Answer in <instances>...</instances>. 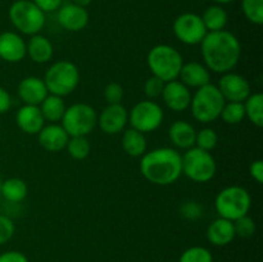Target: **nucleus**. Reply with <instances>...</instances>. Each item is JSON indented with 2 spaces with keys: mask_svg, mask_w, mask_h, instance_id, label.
Returning a JSON list of instances; mask_svg holds the SVG:
<instances>
[{
  "mask_svg": "<svg viewBox=\"0 0 263 262\" xmlns=\"http://www.w3.org/2000/svg\"><path fill=\"white\" fill-rule=\"evenodd\" d=\"M66 149L72 158L76 161H82L90 154L91 145L86 136H71L68 139Z\"/></svg>",
  "mask_w": 263,
  "mask_h": 262,
  "instance_id": "obj_29",
  "label": "nucleus"
},
{
  "mask_svg": "<svg viewBox=\"0 0 263 262\" xmlns=\"http://www.w3.org/2000/svg\"><path fill=\"white\" fill-rule=\"evenodd\" d=\"M180 81L187 87H199L211 84V71L200 62H187L182 64L179 74Z\"/></svg>",
  "mask_w": 263,
  "mask_h": 262,
  "instance_id": "obj_20",
  "label": "nucleus"
},
{
  "mask_svg": "<svg viewBox=\"0 0 263 262\" xmlns=\"http://www.w3.org/2000/svg\"><path fill=\"white\" fill-rule=\"evenodd\" d=\"M139 167L143 177L149 182L167 186L176 182L182 175L181 153L170 146L153 149L141 156Z\"/></svg>",
  "mask_w": 263,
  "mask_h": 262,
  "instance_id": "obj_2",
  "label": "nucleus"
},
{
  "mask_svg": "<svg viewBox=\"0 0 263 262\" xmlns=\"http://www.w3.org/2000/svg\"><path fill=\"white\" fill-rule=\"evenodd\" d=\"M200 45L204 66L215 73L233 71L241 57V44L233 32L226 30L207 32Z\"/></svg>",
  "mask_w": 263,
  "mask_h": 262,
  "instance_id": "obj_1",
  "label": "nucleus"
},
{
  "mask_svg": "<svg viewBox=\"0 0 263 262\" xmlns=\"http://www.w3.org/2000/svg\"><path fill=\"white\" fill-rule=\"evenodd\" d=\"M195 135H197V130L194 126L184 120L175 121L168 128L170 140L177 149L186 151V149L193 148L195 145Z\"/></svg>",
  "mask_w": 263,
  "mask_h": 262,
  "instance_id": "obj_22",
  "label": "nucleus"
},
{
  "mask_svg": "<svg viewBox=\"0 0 263 262\" xmlns=\"http://www.w3.org/2000/svg\"><path fill=\"white\" fill-rule=\"evenodd\" d=\"M37 139L41 148H44L48 152H51V153H57V152L66 149L69 136L62 125L49 123V125L44 126L41 128L40 133L37 134Z\"/></svg>",
  "mask_w": 263,
  "mask_h": 262,
  "instance_id": "obj_19",
  "label": "nucleus"
},
{
  "mask_svg": "<svg viewBox=\"0 0 263 262\" xmlns=\"http://www.w3.org/2000/svg\"><path fill=\"white\" fill-rule=\"evenodd\" d=\"M218 143V135L213 128L204 127L202 130L197 131L195 135V145L197 148L203 149V151L211 152L216 148Z\"/></svg>",
  "mask_w": 263,
  "mask_h": 262,
  "instance_id": "obj_33",
  "label": "nucleus"
},
{
  "mask_svg": "<svg viewBox=\"0 0 263 262\" xmlns=\"http://www.w3.org/2000/svg\"><path fill=\"white\" fill-rule=\"evenodd\" d=\"M172 30L177 40L185 45H198L207 35L202 17L197 13L190 12L177 15L172 25Z\"/></svg>",
  "mask_w": 263,
  "mask_h": 262,
  "instance_id": "obj_11",
  "label": "nucleus"
},
{
  "mask_svg": "<svg viewBox=\"0 0 263 262\" xmlns=\"http://www.w3.org/2000/svg\"><path fill=\"white\" fill-rule=\"evenodd\" d=\"M15 233V225L7 215H0V246L5 244L13 238Z\"/></svg>",
  "mask_w": 263,
  "mask_h": 262,
  "instance_id": "obj_37",
  "label": "nucleus"
},
{
  "mask_svg": "<svg viewBox=\"0 0 263 262\" xmlns=\"http://www.w3.org/2000/svg\"><path fill=\"white\" fill-rule=\"evenodd\" d=\"M182 174L194 182H208L217 172V163L211 152L193 146L181 156Z\"/></svg>",
  "mask_w": 263,
  "mask_h": 262,
  "instance_id": "obj_7",
  "label": "nucleus"
},
{
  "mask_svg": "<svg viewBox=\"0 0 263 262\" xmlns=\"http://www.w3.org/2000/svg\"><path fill=\"white\" fill-rule=\"evenodd\" d=\"M15 122L20 130L27 135H37L41 128L45 126V120L39 105L23 104L17 110Z\"/></svg>",
  "mask_w": 263,
  "mask_h": 262,
  "instance_id": "obj_18",
  "label": "nucleus"
},
{
  "mask_svg": "<svg viewBox=\"0 0 263 262\" xmlns=\"http://www.w3.org/2000/svg\"><path fill=\"white\" fill-rule=\"evenodd\" d=\"M2 182H3L2 179H0V190H2Z\"/></svg>",
  "mask_w": 263,
  "mask_h": 262,
  "instance_id": "obj_45",
  "label": "nucleus"
},
{
  "mask_svg": "<svg viewBox=\"0 0 263 262\" xmlns=\"http://www.w3.org/2000/svg\"><path fill=\"white\" fill-rule=\"evenodd\" d=\"M128 122V110L122 103L108 104L98 116V125L107 135H117L125 130Z\"/></svg>",
  "mask_w": 263,
  "mask_h": 262,
  "instance_id": "obj_13",
  "label": "nucleus"
},
{
  "mask_svg": "<svg viewBox=\"0 0 263 262\" xmlns=\"http://www.w3.org/2000/svg\"><path fill=\"white\" fill-rule=\"evenodd\" d=\"M28 188L27 184L22 179L18 177H10L2 182V190L0 195L4 198L7 202L10 203H21L27 197Z\"/></svg>",
  "mask_w": 263,
  "mask_h": 262,
  "instance_id": "obj_27",
  "label": "nucleus"
},
{
  "mask_svg": "<svg viewBox=\"0 0 263 262\" xmlns=\"http://www.w3.org/2000/svg\"><path fill=\"white\" fill-rule=\"evenodd\" d=\"M9 20L18 32L32 36L45 26V13L32 0H15L9 8Z\"/></svg>",
  "mask_w": 263,
  "mask_h": 262,
  "instance_id": "obj_8",
  "label": "nucleus"
},
{
  "mask_svg": "<svg viewBox=\"0 0 263 262\" xmlns=\"http://www.w3.org/2000/svg\"><path fill=\"white\" fill-rule=\"evenodd\" d=\"M161 98L168 109L174 112H184L190 107L192 92L186 85H184L177 79L164 84Z\"/></svg>",
  "mask_w": 263,
  "mask_h": 262,
  "instance_id": "obj_15",
  "label": "nucleus"
},
{
  "mask_svg": "<svg viewBox=\"0 0 263 262\" xmlns=\"http://www.w3.org/2000/svg\"><path fill=\"white\" fill-rule=\"evenodd\" d=\"M61 125L68 136H87L98 125V113L87 103H74L64 110Z\"/></svg>",
  "mask_w": 263,
  "mask_h": 262,
  "instance_id": "obj_9",
  "label": "nucleus"
},
{
  "mask_svg": "<svg viewBox=\"0 0 263 262\" xmlns=\"http://www.w3.org/2000/svg\"><path fill=\"white\" fill-rule=\"evenodd\" d=\"M17 92L23 104L30 105H40L49 95L44 80L36 76H27L21 80L17 86Z\"/></svg>",
  "mask_w": 263,
  "mask_h": 262,
  "instance_id": "obj_17",
  "label": "nucleus"
},
{
  "mask_svg": "<svg viewBox=\"0 0 263 262\" xmlns=\"http://www.w3.org/2000/svg\"><path fill=\"white\" fill-rule=\"evenodd\" d=\"M241 10L249 22L258 26L263 23V0H241Z\"/></svg>",
  "mask_w": 263,
  "mask_h": 262,
  "instance_id": "obj_31",
  "label": "nucleus"
},
{
  "mask_svg": "<svg viewBox=\"0 0 263 262\" xmlns=\"http://www.w3.org/2000/svg\"><path fill=\"white\" fill-rule=\"evenodd\" d=\"M92 0H72V3H73V4H77V5H80V7H84V8H86L87 5H90V3H91Z\"/></svg>",
  "mask_w": 263,
  "mask_h": 262,
  "instance_id": "obj_43",
  "label": "nucleus"
},
{
  "mask_svg": "<svg viewBox=\"0 0 263 262\" xmlns=\"http://www.w3.org/2000/svg\"><path fill=\"white\" fill-rule=\"evenodd\" d=\"M57 12H58L57 13L58 23L69 32H79L89 25V13L86 8L80 7L73 3L62 4Z\"/></svg>",
  "mask_w": 263,
  "mask_h": 262,
  "instance_id": "obj_14",
  "label": "nucleus"
},
{
  "mask_svg": "<svg viewBox=\"0 0 263 262\" xmlns=\"http://www.w3.org/2000/svg\"><path fill=\"white\" fill-rule=\"evenodd\" d=\"M234 222V230H235V235L239 238L248 239L251 236L254 235L256 233V222L252 217H249L248 215L243 216V217L238 218V220L233 221Z\"/></svg>",
  "mask_w": 263,
  "mask_h": 262,
  "instance_id": "obj_34",
  "label": "nucleus"
},
{
  "mask_svg": "<svg viewBox=\"0 0 263 262\" xmlns=\"http://www.w3.org/2000/svg\"><path fill=\"white\" fill-rule=\"evenodd\" d=\"M179 262H213V256L210 249L194 246L182 252Z\"/></svg>",
  "mask_w": 263,
  "mask_h": 262,
  "instance_id": "obj_32",
  "label": "nucleus"
},
{
  "mask_svg": "<svg viewBox=\"0 0 263 262\" xmlns=\"http://www.w3.org/2000/svg\"><path fill=\"white\" fill-rule=\"evenodd\" d=\"M12 108V97L5 87L0 86V115L9 112Z\"/></svg>",
  "mask_w": 263,
  "mask_h": 262,
  "instance_id": "obj_41",
  "label": "nucleus"
},
{
  "mask_svg": "<svg viewBox=\"0 0 263 262\" xmlns=\"http://www.w3.org/2000/svg\"><path fill=\"white\" fill-rule=\"evenodd\" d=\"M249 174L251 176L256 180L258 184H262L263 182V162L261 159H257L253 163L249 166Z\"/></svg>",
  "mask_w": 263,
  "mask_h": 262,
  "instance_id": "obj_42",
  "label": "nucleus"
},
{
  "mask_svg": "<svg viewBox=\"0 0 263 262\" xmlns=\"http://www.w3.org/2000/svg\"><path fill=\"white\" fill-rule=\"evenodd\" d=\"M146 64L153 76L158 77L164 82H170L179 79L184 58L174 46L158 44L149 50L146 55Z\"/></svg>",
  "mask_w": 263,
  "mask_h": 262,
  "instance_id": "obj_3",
  "label": "nucleus"
},
{
  "mask_svg": "<svg viewBox=\"0 0 263 262\" xmlns=\"http://www.w3.org/2000/svg\"><path fill=\"white\" fill-rule=\"evenodd\" d=\"M44 13H51L57 12L63 4V0H32Z\"/></svg>",
  "mask_w": 263,
  "mask_h": 262,
  "instance_id": "obj_39",
  "label": "nucleus"
},
{
  "mask_svg": "<svg viewBox=\"0 0 263 262\" xmlns=\"http://www.w3.org/2000/svg\"><path fill=\"white\" fill-rule=\"evenodd\" d=\"M252 198L248 190L239 185L226 186L216 195L215 208L218 217L235 221L248 215Z\"/></svg>",
  "mask_w": 263,
  "mask_h": 262,
  "instance_id": "obj_6",
  "label": "nucleus"
},
{
  "mask_svg": "<svg viewBox=\"0 0 263 262\" xmlns=\"http://www.w3.org/2000/svg\"><path fill=\"white\" fill-rule=\"evenodd\" d=\"M202 17L203 23L205 26L207 32H215V31L225 30L228 25V12L222 8V5L215 4L210 5L207 9L203 12Z\"/></svg>",
  "mask_w": 263,
  "mask_h": 262,
  "instance_id": "obj_25",
  "label": "nucleus"
},
{
  "mask_svg": "<svg viewBox=\"0 0 263 262\" xmlns=\"http://www.w3.org/2000/svg\"><path fill=\"white\" fill-rule=\"evenodd\" d=\"M212 2H215L216 4L223 5V4H230V3L235 2V0H212Z\"/></svg>",
  "mask_w": 263,
  "mask_h": 262,
  "instance_id": "obj_44",
  "label": "nucleus"
},
{
  "mask_svg": "<svg viewBox=\"0 0 263 262\" xmlns=\"http://www.w3.org/2000/svg\"><path fill=\"white\" fill-rule=\"evenodd\" d=\"M0 262H28V258L22 252L7 251L0 254Z\"/></svg>",
  "mask_w": 263,
  "mask_h": 262,
  "instance_id": "obj_40",
  "label": "nucleus"
},
{
  "mask_svg": "<svg viewBox=\"0 0 263 262\" xmlns=\"http://www.w3.org/2000/svg\"><path fill=\"white\" fill-rule=\"evenodd\" d=\"M166 82L162 81L158 77L153 76L152 74L149 79H146V81L144 82V92H145L146 98L151 100L157 99V98H161L162 92H163V87Z\"/></svg>",
  "mask_w": 263,
  "mask_h": 262,
  "instance_id": "obj_35",
  "label": "nucleus"
},
{
  "mask_svg": "<svg viewBox=\"0 0 263 262\" xmlns=\"http://www.w3.org/2000/svg\"><path fill=\"white\" fill-rule=\"evenodd\" d=\"M216 86L218 87L225 102L243 103L252 94L248 80L233 71L223 73Z\"/></svg>",
  "mask_w": 263,
  "mask_h": 262,
  "instance_id": "obj_12",
  "label": "nucleus"
},
{
  "mask_svg": "<svg viewBox=\"0 0 263 262\" xmlns=\"http://www.w3.org/2000/svg\"><path fill=\"white\" fill-rule=\"evenodd\" d=\"M203 208L198 202H186L181 205V215L189 220H197L202 216Z\"/></svg>",
  "mask_w": 263,
  "mask_h": 262,
  "instance_id": "obj_38",
  "label": "nucleus"
},
{
  "mask_svg": "<svg viewBox=\"0 0 263 262\" xmlns=\"http://www.w3.org/2000/svg\"><path fill=\"white\" fill-rule=\"evenodd\" d=\"M236 238L234 222L226 218L218 217L213 220L207 228V240L215 247H225Z\"/></svg>",
  "mask_w": 263,
  "mask_h": 262,
  "instance_id": "obj_21",
  "label": "nucleus"
},
{
  "mask_svg": "<svg viewBox=\"0 0 263 262\" xmlns=\"http://www.w3.org/2000/svg\"><path fill=\"white\" fill-rule=\"evenodd\" d=\"M27 55L26 41L13 31L0 33V58L8 63H20Z\"/></svg>",
  "mask_w": 263,
  "mask_h": 262,
  "instance_id": "obj_16",
  "label": "nucleus"
},
{
  "mask_svg": "<svg viewBox=\"0 0 263 262\" xmlns=\"http://www.w3.org/2000/svg\"><path fill=\"white\" fill-rule=\"evenodd\" d=\"M246 117L257 127L263 126V95L261 92H253L243 102Z\"/></svg>",
  "mask_w": 263,
  "mask_h": 262,
  "instance_id": "obj_28",
  "label": "nucleus"
},
{
  "mask_svg": "<svg viewBox=\"0 0 263 262\" xmlns=\"http://www.w3.org/2000/svg\"><path fill=\"white\" fill-rule=\"evenodd\" d=\"M164 112L161 105L151 99L140 100L128 112L131 127L143 134L153 133L162 125Z\"/></svg>",
  "mask_w": 263,
  "mask_h": 262,
  "instance_id": "obj_10",
  "label": "nucleus"
},
{
  "mask_svg": "<svg viewBox=\"0 0 263 262\" xmlns=\"http://www.w3.org/2000/svg\"><path fill=\"white\" fill-rule=\"evenodd\" d=\"M220 117L228 125H239L246 118L244 104L239 102H225Z\"/></svg>",
  "mask_w": 263,
  "mask_h": 262,
  "instance_id": "obj_30",
  "label": "nucleus"
},
{
  "mask_svg": "<svg viewBox=\"0 0 263 262\" xmlns=\"http://www.w3.org/2000/svg\"><path fill=\"white\" fill-rule=\"evenodd\" d=\"M225 99L216 85L207 84L197 89L192 95L190 109L195 121L200 123H212L220 118Z\"/></svg>",
  "mask_w": 263,
  "mask_h": 262,
  "instance_id": "obj_4",
  "label": "nucleus"
},
{
  "mask_svg": "<svg viewBox=\"0 0 263 262\" xmlns=\"http://www.w3.org/2000/svg\"><path fill=\"white\" fill-rule=\"evenodd\" d=\"M44 82L49 94L67 97L76 90L80 84V71L72 62L62 59L57 61L46 69Z\"/></svg>",
  "mask_w": 263,
  "mask_h": 262,
  "instance_id": "obj_5",
  "label": "nucleus"
},
{
  "mask_svg": "<svg viewBox=\"0 0 263 262\" xmlns=\"http://www.w3.org/2000/svg\"><path fill=\"white\" fill-rule=\"evenodd\" d=\"M123 91L122 85L118 82H109L104 89V99L107 104H120L123 99Z\"/></svg>",
  "mask_w": 263,
  "mask_h": 262,
  "instance_id": "obj_36",
  "label": "nucleus"
},
{
  "mask_svg": "<svg viewBox=\"0 0 263 262\" xmlns=\"http://www.w3.org/2000/svg\"><path fill=\"white\" fill-rule=\"evenodd\" d=\"M121 144H122L123 152L134 158L141 157L146 152L145 135L133 127L123 130Z\"/></svg>",
  "mask_w": 263,
  "mask_h": 262,
  "instance_id": "obj_24",
  "label": "nucleus"
},
{
  "mask_svg": "<svg viewBox=\"0 0 263 262\" xmlns=\"http://www.w3.org/2000/svg\"><path fill=\"white\" fill-rule=\"evenodd\" d=\"M39 107H40L41 113H43L44 120L50 123H58L59 121H62L64 110L67 108L63 98L53 94H49L41 102V104Z\"/></svg>",
  "mask_w": 263,
  "mask_h": 262,
  "instance_id": "obj_26",
  "label": "nucleus"
},
{
  "mask_svg": "<svg viewBox=\"0 0 263 262\" xmlns=\"http://www.w3.org/2000/svg\"><path fill=\"white\" fill-rule=\"evenodd\" d=\"M26 51L33 63L44 64L53 58L54 46L48 38L36 33L31 36L28 43H26Z\"/></svg>",
  "mask_w": 263,
  "mask_h": 262,
  "instance_id": "obj_23",
  "label": "nucleus"
}]
</instances>
